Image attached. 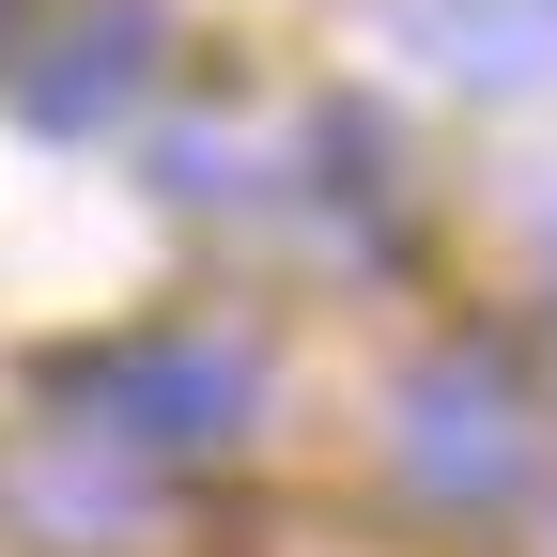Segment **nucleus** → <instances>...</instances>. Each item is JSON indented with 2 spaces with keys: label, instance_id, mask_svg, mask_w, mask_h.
<instances>
[{
  "label": "nucleus",
  "instance_id": "obj_4",
  "mask_svg": "<svg viewBox=\"0 0 557 557\" xmlns=\"http://www.w3.org/2000/svg\"><path fill=\"white\" fill-rule=\"evenodd\" d=\"M156 47H171V32L139 16V0H94V16H78V32H62V47L32 62V78H16V109H32L47 139H94V124H124V109H139Z\"/></svg>",
  "mask_w": 557,
  "mask_h": 557
},
{
  "label": "nucleus",
  "instance_id": "obj_5",
  "mask_svg": "<svg viewBox=\"0 0 557 557\" xmlns=\"http://www.w3.org/2000/svg\"><path fill=\"white\" fill-rule=\"evenodd\" d=\"M418 47L480 94H527V78H557V0H418Z\"/></svg>",
  "mask_w": 557,
  "mask_h": 557
},
{
  "label": "nucleus",
  "instance_id": "obj_3",
  "mask_svg": "<svg viewBox=\"0 0 557 557\" xmlns=\"http://www.w3.org/2000/svg\"><path fill=\"white\" fill-rule=\"evenodd\" d=\"M0 527L47 542V557H124L139 527H156V496H139V465L109 434H32V449H0Z\"/></svg>",
  "mask_w": 557,
  "mask_h": 557
},
{
  "label": "nucleus",
  "instance_id": "obj_2",
  "mask_svg": "<svg viewBox=\"0 0 557 557\" xmlns=\"http://www.w3.org/2000/svg\"><path fill=\"white\" fill-rule=\"evenodd\" d=\"M403 480L434 511H511L542 480V418L511 387V357H480V341H449V357L403 372Z\"/></svg>",
  "mask_w": 557,
  "mask_h": 557
},
{
  "label": "nucleus",
  "instance_id": "obj_1",
  "mask_svg": "<svg viewBox=\"0 0 557 557\" xmlns=\"http://www.w3.org/2000/svg\"><path fill=\"white\" fill-rule=\"evenodd\" d=\"M62 403H78V434H109V449H233L248 434V403H263V357L248 341H218V325H171V341H109V357H62L47 372Z\"/></svg>",
  "mask_w": 557,
  "mask_h": 557
},
{
  "label": "nucleus",
  "instance_id": "obj_6",
  "mask_svg": "<svg viewBox=\"0 0 557 557\" xmlns=\"http://www.w3.org/2000/svg\"><path fill=\"white\" fill-rule=\"evenodd\" d=\"M16 32H32V0H0V62H16Z\"/></svg>",
  "mask_w": 557,
  "mask_h": 557
}]
</instances>
